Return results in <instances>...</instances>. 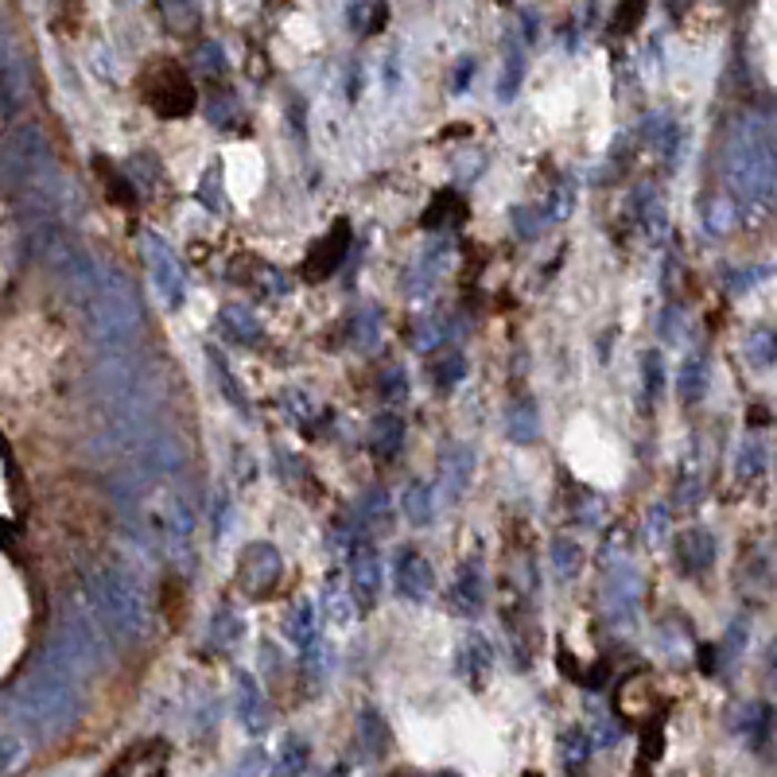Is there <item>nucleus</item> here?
Masks as SVG:
<instances>
[{
    "instance_id": "1",
    "label": "nucleus",
    "mask_w": 777,
    "mask_h": 777,
    "mask_svg": "<svg viewBox=\"0 0 777 777\" xmlns=\"http://www.w3.org/2000/svg\"><path fill=\"white\" fill-rule=\"evenodd\" d=\"M86 602H90L98 626L117 641H137L148 634V607L140 584L121 564H98L86 579Z\"/></svg>"
},
{
    "instance_id": "2",
    "label": "nucleus",
    "mask_w": 777,
    "mask_h": 777,
    "mask_svg": "<svg viewBox=\"0 0 777 777\" xmlns=\"http://www.w3.org/2000/svg\"><path fill=\"white\" fill-rule=\"evenodd\" d=\"M12 711L31 735H62L67 727H74L78 711V693L70 685V677L54 665L36 669L31 677H23L12 693Z\"/></svg>"
},
{
    "instance_id": "3",
    "label": "nucleus",
    "mask_w": 777,
    "mask_h": 777,
    "mask_svg": "<svg viewBox=\"0 0 777 777\" xmlns=\"http://www.w3.org/2000/svg\"><path fill=\"white\" fill-rule=\"evenodd\" d=\"M78 308H82V319L90 327V335L101 342V347H124L140 335V303L137 292L124 285V277L117 272H98L93 285H86L82 292L74 296Z\"/></svg>"
},
{
    "instance_id": "4",
    "label": "nucleus",
    "mask_w": 777,
    "mask_h": 777,
    "mask_svg": "<svg viewBox=\"0 0 777 777\" xmlns=\"http://www.w3.org/2000/svg\"><path fill=\"white\" fill-rule=\"evenodd\" d=\"M47 654H51L47 665L62 669L67 677H86V673L101 669V661H106V630L98 626L93 610L90 607L67 610L59 618V626H54V638L47 646Z\"/></svg>"
},
{
    "instance_id": "5",
    "label": "nucleus",
    "mask_w": 777,
    "mask_h": 777,
    "mask_svg": "<svg viewBox=\"0 0 777 777\" xmlns=\"http://www.w3.org/2000/svg\"><path fill=\"white\" fill-rule=\"evenodd\" d=\"M145 529L176 564L191 568L195 560V514L179 494H156L145 509Z\"/></svg>"
},
{
    "instance_id": "6",
    "label": "nucleus",
    "mask_w": 777,
    "mask_h": 777,
    "mask_svg": "<svg viewBox=\"0 0 777 777\" xmlns=\"http://www.w3.org/2000/svg\"><path fill=\"white\" fill-rule=\"evenodd\" d=\"M145 261H148V277H152V288H156V296H160V303L176 311L179 303L187 300V272H183V265H179V257L168 249V241L152 230L145 233Z\"/></svg>"
},
{
    "instance_id": "7",
    "label": "nucleus",
    "mask_w": 777,
    "mask_h": 777,
    "mask_svg": "<svg viewBox=\"0 0 777 777\" xmlns=\"http://www.w3.org/2000/svg\"><path fill=\"white\" fill-rule=\"evenodd\" d=\"M280 576H285V560H280V552L269 545V540H253V545L241 548L238 587L249 595V599H265V595L280 584Z\"/></svg>"
},
{
    "instance_id": "8",
    "label": "nucleus",
    "mask_w": 777,
    "mask_h": 777,
    "mask_svg": "<svg viewBox=\"0 0 777 777\" xmlns=\"http://www.w3.org/2000/svg\"><path fill=\"white\" fill-rule=\"evenodd\" d=\"M392 587H397L400 599L408 602H428L431 591H436V571H431L428 556L420 548L405 545L392 556Z\"/></svg>"
},
{
    "instance_id": "9",
    "label": "nucleus",
    "mask_w": 777,
    "mask_h": 777,
    "mask_svg": "<svg viewBox=\"0 0 777 777\" xmlns=\"http://www.w3.org/2000/svg\"><path fill=\"white\" fill-rule=\"evenodd\" d=\"M145 98L160 117H187L195 109V86L187 82L183 70L163 67L145 82Z\"/></svg>"
},
{
    "instance_id": "10",
    "label": "nucleus",
    "mask_w": 777,
    "mask_h": 777,
    "mask_svg": "<svg viewBox=\"0 0 777 777\" xmlns=\"http://www.w3.org/2000/svg\"><path fill=\"white\" fill-rule=\"evenodd\" d=\"M350 587H355V607H373L381 599V556L370 545L358 548L350 564Z\"/></svg>"
},
{
    "instance_id": "11",
    "label": "nucleus",
    "mask_w": 777,
    "mask_h": 777,
    "mask_svg": "<svg viewBox=\"0 0 777 777\" xmlns=\"http://www.w3.org/2000/svg\"><path fill=\"white\" fill-rule=\"evenodd\" d=\"M470 475H475V451L467 444H455L447 447L444 455V467H439V494L447 501H459L462 490H467Z\"/></svg>"
},
{
    "instance_id": "12",
    "label": "nucleus",
    "mask_w": 777,
    "mask_h": 777,
    "mask_svg": "<svg viewBox=\"0 0 777 777\" xmlns=\"http://www.w3.org/2000/svg\"><path fill=\"white\" fill-rule=\"evenodd\" d=\"M482 602H486V576L475 560H467L451 579V607L459 610V615L475 618L478 610H482Z\"/></svg>"
},
{
    "instance_id": "13",
    "label": "nucleus",
    "mask_w": 777,
    "mask_h": 777,
    "mask_svg": "<svg viewBox=\"0 0 777 777\" xmlns=\"http://www.w3.org/2000/svg\"><path fill=\"white\" fill-rule=\"evenodd\" d=\"M265 693L261 685H257L249 673H238V719L246 724L249 735H261L265 727H269V719H265Z\"/></svg>"
},
{
    "instance_id": "14",
    "label": "nucleus",
    "mask_w": 777,
    "mask_h": 777,
    "mask_svg": "<svg viewBox=\"0 0 777 777\" xmlns=\"http://www.w3.org/2000/svg\"><path fill=\"white\" fill-rule=\"evenodd\" d=\"M490 665H494V654H490V641L482 634H470L467 638V649L459 657V673L467 677L470 688H482L486 677H490Z\"/></svg>"
},
{
    "instance_id": "15",
    "label": "nucleus",
    "mask_w": 777,
    "mask_h": 777,
    "mask_svg": "<svg viewBox=\"0 0 777 777\" xmlns=\"http://www.w3.org/2000/svg\"><path fill=\"white\" fill-rule=\"evenodd\" d=\"M347 241H350V230L347 226H339L335 230V238H323L316 246V253H311L308 261V272L311 277H327V272H335L342 265V257H347Z\"/></svg>"
},
{
    "instance_id": "16",
    "label": "nucleus",
    "mask_w": 777,
    "mask_h": 777,
    "mask_svg": "<svg viewBox=\"0 0 777 777\" xmlns=\"http://www.w3.org/2000/svg\"><path fill=\"white\" fill-rule=\"evenodd\" d=\"M218 323H222V331L230 335L233 342H241V347H257V339H261V323H257V316L249 308H238V303H226Z\"/></svg>"
},
{
    "instance_id": "17",
    "label": "nucleus",
    "mask_w": 777,
    "mask_h": 777,
    "mask_svg": "<svg viewBox=\"0 0 777 777\" xmlns=\"http://www.w3.org/2000/svg\"><path fill=\"white\" fill-rule=\"evenodd\" d=\"M370 431H373L370 447L381 455V459H392V455L400 451V444H405V420H400L397 412H381Z\"/></svg>"
},
{
    "instance_id": "18",
    "label": "nucleus",
    "mask_w": 777,
    "mask_h": 777,
    "mask_svg": "<svg viewBox=\"0 0 777 777\" xmlns=\"http://www.w3.org/2000/svg\"><path fill=\"white\" fill-rule=\"evenodd\" d=\"M743 358H747L755 370H770L777 362V331L774 327H755L743 342Z\"/></svg>"
},
{
    "instance_id": "19",
    "label": "nucleus",
    "mask_w": 777,
    "mask_h": 777,
    "mask_svg": "<svg viewBox=\"0 0 777 777\" xmlns=\"http://www.w3.org/2000/svg\"><path fill=\"white\" fill-rule=\"evenodd\" d=\"M400 509L412 525H428L436 517V486L428 482H412L400 498Z\"/></svg>"
},
{
    "instance_id": "20",
    "label": "nucleus",
    "mask_w": 777,
    "mask_h": 777,
    "mask_svg": "<svg viewBox=\"0 0 777 777\" xmlns=\"http://www.w3.org/2000/svg\"><path fill=\"white\" fill-rule=\"evenodd\" d=\"M358 743H362L370 758H381L389 750L392 735H389L386 719H381L378 711H362V716H358Z\"/></svg>"
},
{
    "instance_id": "21",
    "label": "nucleus",
    "mask_w": 777,
    "mask_h": 777,
    "mask_svg": "<svg viewBox=\"0 0 777 777\" xmlns=\"http://www.w3.org/2000/svg\"><path fill=\"white\" fill-rule=\"evenodd\" d=\"M288 634L300 649H311L319 641V626H316V607L311 602H300L292 610V622H288Z\"/></svg>"
},
{
    "instance_id": "22",
    "label": "nucleus",
    "mask_w": 777,
    "mask_h": 777,
    "mask_svg": "<svg viewBox=\"0 0 777 777\" xmlns=\"http://www.w3.org/2000/svg\"><path fill=\"white\" fill-rule=\"evenodd\" d=\"M766 459H770V455H766V444L758 436H750L747 444L739 447V459H735V470H739V478H758L763 475V467H766Z\"/></svg>"
},
{
    "instance_id": "23",
    "label": "nucleus",
    "mask_w": 777,
    "mask_h": 777,
    "mask_svg": "<svg viewBox=\"0 0 777 777\" xmlns=\"http://www.w3.org/2000/svg\"><path fill=\"white\" fill-rule=\"evenodd\" d=\"M677 389L685 400L704 397V389H708V366H704V358H688L685 370H680V378H677Z\"/></svg>"
},
{
    "instance_id": "24",
    "label": "nucleus",
    "mask_w": 777,
    "mask_h": 777,
    "mask_svg": "<svg viewBox=\"0 0 777 777\" xmlns=\"http://www.w3.org/2000/svg\"><path fill=\"white\" fill-rule=\"evenodd\" d=\"M509 439H514V444H532V439H537V408H532L529 400H521V405L509 412Z\"/></svg>"
},
{
    "instance_id": "25",
    "label": "nucleus",
    "mask_w": 777,
    "mask_h": 777,
    "mask_svg": "<svg viewBox=\"0 0 777 777\" xmlns=\"http://www.w3.org/2000/svg\"><path fill=\"white\" fill-rule=\"evenodd\" d=\"M207 358H210V362H215V378H218V386H222V392H226V397H230V405L233 408H241V412H249V405H246V392H241V386H238V381H233L230 378V366H226V358H222V350H215V347H210L207 350Z\"/></svg>"
},
{
    "instance_id": "26",
    "label": "nucleus",
    "mask_w": 777,
    "mask_h": 777,
    "mask_svg": "<svg viewBox=\"0 0 777 777\" xmlns=\"http://www.w3.org/2000/svg\"><path fill=\"white\" fill-rule=\"evenodd\" d=\"M680 540H688L693 545V552L685 548V556H688V571H700V568H708L711 564V556H716V545H711V537L704 529H693V532H685Z\"/></svg>"
},
{
    "instance_id": "27",
    "label": "nucleus",
    "mask_w": 777,
    "mask_h": 777,
    "mask_svg": "<svg viewBox=\"0 0 777 777\" xmlns=\"http://www.w3.org/2000/svg\"><path fill=\"white\" fill-rule=\"evenodd\" d=\"M308 763H311V750H308V743L300 739V735H288L285 739V747H280V770L285 774H296V770H308Z\"/></svg>"
},
{
    "instance_id": "28",
    "label": "nucleus",
    "mask_w": 777,
    "mask_h": 777,
    "mask_svg": "<svg viewBox=\"0 0 777 777\" xmlns=\"http://www.w3.org/2000/svg\"><path fill=\"white\" fill-rule=\"evenodd\" d=\"M23 758H28V747H23L20 735H16V731H4V735H0V774L20 770Z\"/></svg>"
},
{
    "instance_id": "29",
    "label": "nucleus",
    "mask_w": 777,
    "mask_h": 777,
    "mask_svg": "<svg viewBox=\"0 0 777 777\" xmlns=\"http://www.w3.org/2000/svg\"><path fill=\"white\" fill-rule=\"evenodd\" d=\"M462 378H467V358H462V355H447L444 362L436 366V378H431V381H436L439 389H455Z\"/></svg>"
},
{
    "instance_id": "30",
    "label": "nucleus",
    "mask_w": 777,
    "mask_h": 777,
    "mask_svg": "<svg viewBox=\"0 0 777 777\" xmlns=\"http://www.w3.org/2000/svg\"><path fill=\"white\" fill-rule=\"evenodd\" d=\"M378 392H381V400H386V405H400V400L408 397V378H405V370H400V366H392V370L381 373Z\"/></svg>"
},
{
    "instance_id": "31",
    "label": "nucleus",
    "mask_w": 777,
    "mask_h": 777,
    "mask_svg": "<svg viewBox=\"0 0 777 777\" xmlns=\"http://www.w3.org/2000/svg\"><path fill=\"white\" fill-rule=\"evenodd\" d=\"M564 747H568V750H564V766H568V770H576V766H584V763H587V755H591V739H587V731H571Z\"/></svg>"
},
{
    "instance_id": "32",
    "label": "nucleus",
    "mask_w": 777,
    "mask_h": 777,
    "mask_svg": "<svg viewBox=\"0 0 777 777\" xmlns=\"http://www.w3.org/2000/svg\"><path fill=\"white\" fill-rule=\"evenodd\" d=\"M521 74H525V59H521V54H509V59H506V74H501V82H498V93L506 101L514 98V90L521 86Z\"/></svg>"
},
{
    "instance_id": "33",
    "label": "nucleus",
    "mask_w": 777,
    "mask_h": 777,
    "mask_svg": "<svg viewBox=\"0 0 777 777\" xmlns=\"http://www.w3.org/2000/svg\"><path fill=\"white\" fill-rule=\"evenodd\" d=\"M579 560H584L579 545H571V540H556V571H560V576H571Z\"/></svg>"
},
{
    "instance_id": "34",
    "label": "nucleus",
    "mask_w": 777,
    "mask_h": 777,
    "mask_svg": "<svg viewBox=\"0 0 777 777\" xmlns=\"http://www.w3.org/2000/svg\"><path fill=\"white\" fill-rule=\"evenodd\" d=\"M241 634H246L241 618H233V615H218V618H215V638H218V641L233 646V641H241Z\"/></svg>"
},
{
    "instance_id": "35",
    "label": "nucleus",
    "mask_w": 777,
    "mask_h": 777,
    "mask_svg": "<svg viewBox=\"0 0 777 777\" xmlns=\"http://www.w3.org/2000/svg\"><path fill=\"white\" fill-rule=\"evenodd\" d=\"M439 342V323H424L420 335H416V347L420 350H431Z\"/></svg>"
},
{
    "instance_id": "36",
    "label": "nucleus",
    "mask_w": 777,
    "mask_h": 777,
    "mask_svg": "<svg viewBox=\"0 0 777 777\" xmlns=\"http://www.w3.org/2000/svg\"><path fill=\"white\" fill-rule=\"evenodd\" d=\"M766 669H770L774 685H777V638L770 641V654H766Z\"/></svg>"
},
{
    "instance_id": "37",
    "label": "nucleus",
    "mask_w": 777,
    "mask_h": 777,
    "mask_svg": "<svg viewBox=\"0 0 777 777\" xmlns=\"http://www.w3.org/2000/svg\"><path fill=\"white\" fill-rule=\"evenodd\" d=\"M117 4H124V8H137V4H140V0H117Z\"/></svg>"
},
{
    "instance_id": "38",
    "label": "nucleus",
    "mask_w": 777,
    "mask_h": 777,
    "mask_svg": "<svg viewBox=\"0 0 777 777\" xmlns=\"http://www.w3.org/2000/svg\"><path fill=\"white\" fill-rule=\"evenodd\" d=\"M176 4H191V0H176Z\"/></svg>"
}]
</instances>
